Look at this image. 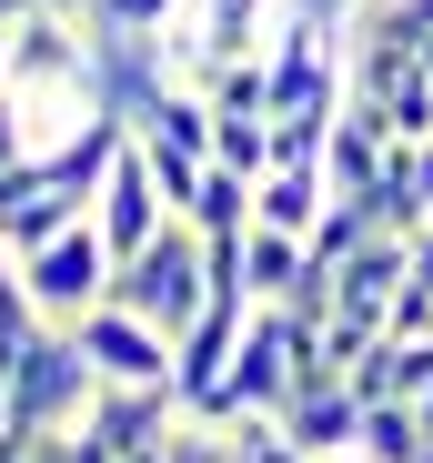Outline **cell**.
Wrapping results in <instances>:
<instances>
[{"mask_svg": "<svg viewBox=\"0 0 433 463\" xmlns=\"http://www.w3.org/2000/svg\"><path fill=\"white\" fill-rule=\"evenodd\" d=\"M282 433H293L303 463L353 453V443H363V393H353V383H303V393L282 403Z\"/></svg>", "mask_w": 433, "mask_h": 463, "instance_id": "cell-7", "label": "cell"}, {"mask_svg": "<svg viewBox=\"0 0 433 463\" xmlns=\"http://www.w3.org/2000/svg\"><path fill=\"white\" fill-rule=\"evenodd\" d=\"M192 81H202V101L222 111V121H252V111H272V61H262V51H232V61H202Z\"/></svg>", "mask_w": 433, "mask_h": 463, "instance_id": "cell-11", "label": "cell"}, {"mask_svg": "<svg viewBox=\"0 0 433 463\" xmlns=\"http://www.w3.org/2000/svg\"><path fill=\"white\" fill-rule=\"evenodd\" d=\"M212 162H222V172H242V182H262V172H272V111H252V121H222Z\"/></svg>", "mask_w": 433, "mask_h": 463, "instance_id": "cell-16", "label": "cell"}, {"mask_svg": "<svg viewBox=\"0 0 433 463\" xmlns=\"http://www.w3.org/2000/svg\"><path fill=\"white\" fill-rule=\"evenodd\" d=\"M111 302H131L141 323H162V333L182 343V333H192V313L212 302V242H202V232L172 212L152 242H141V252L111 272Z\"/></svg>", "mask_w": 433, "mask_h": 463, "instance_id": "cell-1", "label": "cell"}, {"mask_svg": "<svg viewBox=\"0 0 433 463\" xmlns=\"http://www.w3.org/2000/svg\"><path fill=\"white\" fill-rule=\"evenodd\" d=\"M423 232H433V222H423Z\"/></svg>", "mask_w": 433, "mask_h": 463, "instance_id": "cell-24", "label": "cell"}, {"mask_svg": "<svg viewBox=\"0 0 433 463\" xmlns=\"http://www.w3.org/2000/svg\"><path fill=\"white\" fill-rule=\"evenodd\" d=\"M182 11H192V0H91L81 31H91V41H172Z\"/></svg>", "mask_w": 433, "mask_h": 463, "instance_id": "cell-14", "label": "cell"}, {"mask_svg": "<svg viewBox=\"0 0 433 463\" xmlns=\"http://www.w3.org/2000/svg\"><path fill=\"white\" fill-rule=\"evenodd\" d=\"M0 81H11V21H0Z\"/></svg>", "mask_w": 433, "mask_h": 463, "instance_id": "cell-20", "label": "cell"}, {"mask_svg": "<svg viewBox=\"0 0 433 463\" xmlns=\"http://www.w3.org/2000/svg\"><path fill=\"white\" fill-rule=\"evenodd\" d=\"M323 212H333V172H323V162H282V172L252 182V222H262V232H303V242H313Z\"/></svg>", "mask_w": 433, "mask_h": 463, "instance_id": "cell-8", "label": "cell"}, {"mask_svg": "<svg viewBox=\"0 0 433 463\" xmlns=\"http://www.w3.org/2000/svg\"><path fill=\"white\" fill-rule=\"evenodd\" d=\"M182 222L202 232V242H242V232H252V182H242V172H222V162H212V172L192 182V202H182Z\"/></svg>", "mask_w": 433, "mask_h": 463, "instance_id": "cell-12", "label": "cell"}, {"mask_svg": "<svg viewBox=\"0 0 433 463\" xmlns=\"http://www.w3.org/2000/svg\"><path fill=\"white\" fill-rule=\"evenodd\" d=\"M242 282H252V302H293L303 282H313V242L303 232H242Z\"/></svg>", "mask_w": 433, "mask_h": 463, "instance_id": "cell-10", "label": "cell"}, {"mask_svg": "<svg viewBox=\"0 0 433 463\" xmlns=\"http://www.w3.org/2000/svg\"><path fill=\"white\" fill-rule=\"evenodd\" d=\"M91 222H101V242L131 262L152 232L172 222V192H162V172H152V151H141V131L121 141V162H111V182H101V202H91Z\"/></svg>", "mask_w": 433, "mask_h": 463, "instance_id": "cell-5", "label": "cell"}, {"mask_svg": "<svg viewBox=\"0 0 433 463\" xmlns=\"http://www.w3.org/2000/svg\"><path fill=\"white\" fill-rule=\"evenodd\" d=\"M423 463H433V453H423Z\"/></svg>", "mask_w": 433, "mask_h": 463, "instance_id": "cell-25", "label": "cell"}, {"mask_svg": "<svg viewBox=\"0 0 433 463\" xmlns=\"http://www.w3.org/2000/svg\"><path fill=\"white\" fill-rule=\"evenodd\" d=\"M162 463H242V443H232V423H212V413H172Z\"/></svg>", "mask_w": 433, "mask_h": 463, "instance_id": "cell-15", "label": "cell"}, {"mask_svg": "<svg viewBox=\"0 0 433 463\" xmlns=\"http://www.w3.org/2000/svg\"><path fill=\"white\" fill-rule=\"evenodd\" d=\"M423 423H433V393H423Z\"/></svg>", "mask_w": 433, "mask_h": 463, "instance_id": "cell-23", "label": "cell"}, {"mask_svg": "<svg viewBox=\"0 0 433 463\" xmlns=\"http://www.w3.org/2000/svg\"><path fill=\"white\" fill-rule=\"evenodd\" d=\"M323 463H363V453H323Z\"/></svg>", "mask_w": 433, "mask_h": 463, "instance_id": "cell-22", "label": "cell"}, {"mask_svg": "<svg viewBox=\"0 0 433 463\" xmlns=\"http://www.w3.org/2000/svg\"><path fill=\"white\" fill-rule=\"evenodd\" d=\"M21 162H41V131H31V111H21L11 91H0V182H11Z\"/></svg>", "mask_w": 433, "mask_h": 463, "instance_id": "cell-17", "label": "cell"}, {"mask_svg": "<svg viewBox=\"0 0 433 463\" xmlns=\"http://www.w3.org/2000/svg\"><path fill=\"white\" fill-rule=\"evenodd\" d=\"M71 343L91 353L101 383H172V363H182V343H172L162 323H141L131 302H101V313H81V323H71Z\"/></svg>", "mask_w": 433, "mask_h": 463, "instance_id": "cell-4", "label": "cell"}, {"mask_svg": "<svg viewBox=\"0 0 433 463\" xmlns=\"http://www.w3.org/2000/svg\"><path fill=\"white\" fill-rule=\"evenodd\" d=\"M413 282L433 292V232H413Z\"/></svg>", "mask_w": 433, "mask_h": 463, "instance_id": "cell-19", "label": "cell"}, {"mask_svg": "<svg viewBox=\"0 0 433 463\" xmlns=\"http://www.w3.org/2000/svg\"><path fill=\"white\" fill-rule=\"evenodd\" d=\"M61 463H121V453H111L101 433H71V443H61Z\"/></svg>", "mask_w": 433, "mask_h": 463, "instance_id": "cell-18", "label": "cell"}, {"mask_svg": "<svg viewBox=\"0 0 433 463\" xmlns=\"http://www.w3.org/2000/svg\"><path fill=\"white\" fill-rule=\"evenodd\" d=\"M111 272H121V252L101 242V222L81 212L71 232H51L41 252H21V282H31V302L51 323H81V313H101L111 302Z\"/></svg>", "mask_w": 433, "mask_h": 463, "instance_id": "cell-3", "label": "cell"}, {"mask_svg": "<svg viewBox=\"0 0 433 463\" xmlns=\"http://www.w3.org/2000/svg\"><path fill=\"white\" fill-rule=\"evenodd\" d=\"M91 403H101L91 353L71 343V323H51V333L31 343V363L11 373V423H21V433H81Z\"/></svg>", "mask_w": 433, "mask_h": 463, "instance_id": "cell-2", "label": "cell"}, {"mask_svg": "<svg viewBox=\"0 0 433 463\" xmlns=\"http://www.w3.org/2000/svg\"><path fill=\"white\" fill-rule=\"evenodd\" d=\"M131 131L152 141V151H172V162H212V141H222V111L202 101V81H162L152 101L131 111Z\"/></svg>", "mask_w": 433, "mask_h": 463, "instance_id": "cell-6", "label": "cell"}, {"mask_svg": "<svg viewBox=\"0 0 433 463\" xmlns=\"http://www.w3.org/2000/svg\"><path fill=\"white\" fill-rule=\"evenodd\" d=\"M363 463H423L433 453V423L423 403H363V443H353Z\"/></svg>", "mask_w": 433, "mask_h": 463, "instance_id": "cell-13", "label": "cell"}, {"mask_svg": "<svg viewBox=\"0 0 433 463\" xmlns=\"http://www.w3.org/2000/svg\"><path fill=\"white\" fill-rule=\"evenodd\" d=\"M383 162H393V131H383L363 101H343V121H333V141H323L333 192H373V182H383Z\"/></svg>", "mask_w": 433, "mask_h": 463, "instance_id": "cell-9", "label": "cell"}, {"mask_svg": "<svg viewBox=\"0 0 433 463\" xmlns=\"http://www.w3.org/2000/svg\"><path fill=\"white\" fill-rule=\"evenodd\" d=\"M51 11H71V21H81V11H91V0H51Z\"/></svg>", "mask_w": 433, "mask_h": 463, "instance_id": "cell-21", "label": "cell"}]
</instances>
